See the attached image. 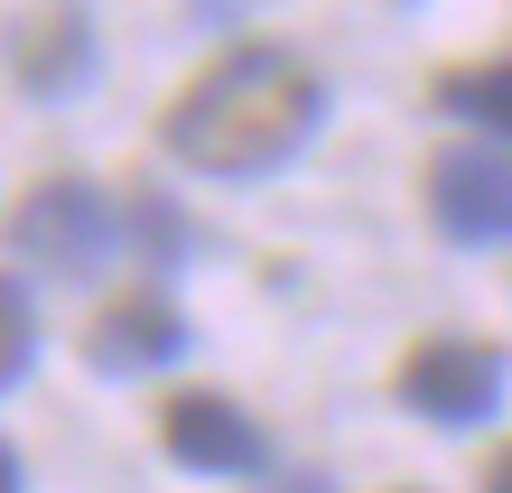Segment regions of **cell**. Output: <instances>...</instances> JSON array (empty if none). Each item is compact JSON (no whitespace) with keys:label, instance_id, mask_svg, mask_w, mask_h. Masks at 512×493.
<instances>
[{"label":"cell","instance_id":"cell-1","mask_svg":"<svg viewBox=\"0 0 512 493\" xmlns=\"http://www.w3.org/2000/svg\"><path fill=\"white\" fill-rule=\"evenodd\" d=\"M308 131H317V75L298 66L289 47H261V38L224 47L159 121V140L187 168H205V177H261Z\"/></svg>","mask_w":512,"mask_h":493},{"label":"cell","instance_id":"cell-2","mask_svg":"<svg viewBox=\"0 0 512 493\" xmlns=\"http://www.w3.org/2000/svg\"><path fill=\"white\" fill-rule=\"evenodd\" d=\"M10 242H19L38 270H66V280H84V270L112 261V196L84 187V177H47V187L19 196Z\"/></svg>","mask_w":512,"mask_h":493},{"label":"cell","instance_id":"cell-3","mask_svg":"<svg viewBox=\"0 0 512 493\" xmlns=\"http://www.w3.org/2000/svg\"><path fill=\"white\" fill-rule=\"evenodd\" d=\"M401 400L419 419H438V428H466V419H485L503 400V354L466 345V335H429V345H410V363H401Z\"/></svg>","mask_w":512,"mask_h":493},{"label":"cell","instance_id":"cell-4","mask_svg":"<svg viewBox=\"0 0 512 493\" xmlns=\"http://www.w3.org/2000/svg\"><path fill=\"white\" fill-rule=\"evenodd\" d=\"M429 214H438L447 242H512V159L503 149L429 159Z\"/></svg>","mask_w":512,"mask_h":493},{"label":"cell","instance_id":"cell-5","mask_svg":"<svg viewBox=\"0 0 512 493\" xmlns=\"http://www.w3.org/2000/svg\"><path fill=\"white\" fill-rule=\"evenodd\" d=\"M187 354V326H177V307L159 298H112L94 326H84V363L112 382H131V373H159V363Z\"/></svg>","mask_w":512,"mask_h":493},{"label":"cell","instance_id":"cell-6","mask_svg":"<svg viewBox=\"0 0 512 493\" xmlns=\"http://www.w3.org/2000/svg\"><path fill=\"white\" fill-rule=\"evenodd\" d=\"M159 438H168V456H187V466H205V475H252L261 466V428L233 410L224 391H177Z\"/></svg>","mask_w":512,"mask_h":493},{"label":"cell","instance_id":"cell-7","mask_svg":"<svg viewBox=\"0 0 512 493\" xmlns=\"http://www.w3.org/2000/svg\"><path fill=\"white\" fill-rule=\"evenodd\" d=\"M438 112H457V121H475V131L512 140V56H494V66H457V75H438Z\"/></svg>","mask_w":512,"mask_h":493},{"label":"cell","instance_id":"cell-8","mask_svg":"<svg viewBox=\"0 0 512 493\" xmlns=\"http://www.w3.org/2000/svg\"><path fill=\"white\" fill-rule=\"evenodd\" d=\"M84 56H94V47H84V19L75 10H47L38 28H28V47H19V75L38 84V94H56V84L84 75Z\"/></svg>","mask_w":512,"mask_h":493},{"label":"cell","instance_id":"cell-9","mask_svg":"<svg viewBox=\"0 0 512 493\" xmlns=\"http://www.w3.org/2000/svg\"><path fill=\"white\" fill-rule=\"evenodd\" d=\"M28 354H38V317H28V289L0 280V382L28 373Z\"/></svg>","mask_w":512,"mask_h":493},{"label":"cell","instance_id":"cell-10","mask_svg":"<svg viewBox=\"0 0 512 493\" xmlns=\"http://www.w3.org/2000/svg\"><path fill=\"white\" fill-rule=\"evenodd\" d=\"M485 493H512V447H503L494 466H485Z\"/></svg>","mask_w":512,"mask_h":493},{"label":"cell","instance_id":"cell-11","mask_svg":"<svg viewBox=\"0 0 512 493\" xmlns=\"http://www.w3.org/2000/svg\"><path fill=\"white\" fill-rule=\"evenodd\" d=\"M0 493H19V466H10V447H0Z\"/></svg>","mask_w":512,"mask_h":493},{"label":"cell","instance_id":"cell-12","mask_svg":"<svg viewBox=\"0 0 512 493\" xmlns=\"http://www.w3.org/2000/svg\"><path fill=\"white\" fill-rule=\"evenodd\" d=\"M298 493H326V484H298Z\"/></svg>","mask_w":512,"mask_h":493}]
</instances>
